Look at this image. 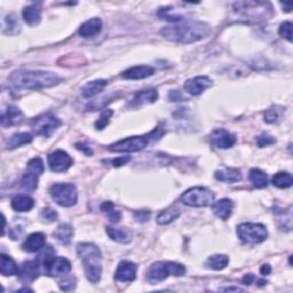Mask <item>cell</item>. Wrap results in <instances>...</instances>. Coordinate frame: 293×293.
Segmentation results:
<instances>
[{"mask_svg": "<svg viewBox=\"0 0 293 293\" xmlns=\"http://www.w3.org/2000/svg\"><path fill=\"white\" fill-rule=\"evenodd\" d=\"M63 78L59 75L46 71L18 70L8 77V83L16 91H39L56 86Z\"/></svg>", "mask_w": 293, "mask_h": 293, "instance_id": "cell-1", "label": "cell"}, {"mask_svg": "<svg viewBox=\"0 0 293 293\" xmlns=\"http://www.w3.org/2000/svg\"><path fill=\"white\" fill-rule=\"evenodd\" d=\"M159 34L165 39L179 42V44H192L209 37L211 28L204 22L189 21L181 25L164 27Z\"/></svg>", "mask_w": 293, "mask_h": 293, "instance_id": "cell-2", "label": "cell"}, {"mask_svg": "<svg viewBox=\"0 0 293 293\" xmlns=\"http://www.w3.org/2000/svg\"><path fill=\"white\" fill-rule=\"evenodd\" d=\"M233 15L238 22L262 23L272 16V5L264 2H238L233 4Z\"/></svg>", "mask_w": 293, "mask_h": 293, "instance_id": "cell-3", "label": "cell"}, {"mask_svg": "<svg viewBox=\"0 0 293 293\" xmlns=\"http://www.w3.org/2000/svg\"><path fill=\"white\" fill-rule=\"evenodd\" d=\"M77 254L82 261L87 280L96 284L102 274V253L95 244L80 243L77 245Z\"/></svg>", "mask_w": 293, "mask_h": 293, "instance_id": "cell-4", "label": "cell"}, {"mask_svg": "<svg viewBox=\"0 0 293 293\" xmlns=\"http://www.w3.org/2000/svg\"><path fill=\"white\" fill-rule=\"evenodd\" d=\"M163 134L164 131L160 127H157L146 135L131 136V138L118 141L109 146V150L112 153H135V151L144 149L153 141L159 140Z\"/></svg>", "mask_w": 293, "mask_h": 293, "instance_id": "cell-5", "label": "cell"}, {"mask_svg": "<svg viewBox=\"0 0 293 293\" xmlns=\"http://www.w3.org/2000/svg\"><path fill=\"white\" fill-rule=\"evenodd\" d=\"M186 274V267L177 262H155L146 272V281L150 284H158L166 278L172 276H183Z\"/></svg>", "mask_w": 293, "mask_h": 293, "instance_id": "cell-6", "label": "cell"}, {"mask_svg": "<svg viewBox=\"0 0 293 293\" xmlns=\"http://www.w3.org/2000/svg\"><path fill=\"white\" fill-rule=\"evenodd\" d=\"M237 235L244 243L260 244L268 237V230L262 224L244 222L237 227Z\"/></svg>", "mask_w": 293, "mask_h": 293, "instance_id": "cell-7", "label": "cell"}, {"mask_svg": "<svg viewBox=\"0 0 293 293\" xmlns=\"http://www.w3.org/2000/svg\"><path fill=\"white\" fill-rule=\"evenodd\" d=\"M50 195L60 206L71 207L77 203V189L72 183H55L50 188Z\"/></svg>", "mask_w": 293, "mask_h": 293, "instance_id": "cell-8", "label": "cell"}, {"mask_svg": "<svg viewBox=\"0 0 293 293\" xmlns=\"http://www.w3.org/2000/svg\"><path fill=\"white\" fill-rule=\"evenodd\" d=\"M181 201L183 204L191 207H206L214 203V193L203 187H195L184 192Z\"/></svg>", "mask_w": 293, "mask_h": 293, "instance_id": "cell-9", "label": "cell"}, {"mask_svg": "<svg viewBox=\"0 0 293 293\" xmlns=\"http://www.w3.org/2000/svg\"><path fill=\"white\" fill-rule=\"evenodd\" d=\"M61 124H62V121L59 118H56L52 113H45V115H41L32 120V129L37 135L50 138L56 129H59Z\"/></svg>", "mask_w": 293, "mask_h": 293, "instance_id": "cell-10", "label": "cell"}, {"mask_svg": "<svg viewBox=\"0 0 293 293\" xmlns=\"http://www.w3.org/2000/svg\"><path fill=\"white\" fill-rule=\"evenodd\" d=\"M74 160L68 153L64 150H56L48 156V165L53 172H65L72 166Z\"/></svg>", "mask_w": 293, "mask_h": 293, "instance_id": "cell-11", "label": "cell"}, {"mask_svg": "<svg viewBox=\"0 0 293 293\" xmlns=\"http://www.w3.org/2000/svg\"><path fill=\"white\" fill-rule=\"evenodd\" d=\"M213 82L212 79L207 77V76H196L191 79H188L184 83V89L192 96H198L205 91V89L210 88Z\"/></svg>", "mask_w": 293, "mask_h": 293, "instance_id": "cell-12", "label": "cell"}, {"mask_svg": "<svg viewBox=\"0 0 293 293\" xmlns=\"http://www.w3.org/2000/svg\"><path fill=\"white\" fill-rule=\"evenodd\" d=\"M210 141L216 148L228 149L236 143V136L225 129H216L211 133Z\"/></svg>", "mask_w": 293, "mask_h": 293, "instance_id": "cell-13", "label": "cell"}, {"mask_svg": "<svg viewBox=\"0 0 293 293\" xmlns=\"http://www.w3.org/2000/svg\"><path fill=\"white\" fill-rule=\"evenodd\" d=\"M136 271H138V266L135 263L125 260L118 266L115 273V280L123 283L133 282L136 277Z\"/></svg>", "mask_w": 293, "mask_h": 293, "instance_id": "cell-14", "label": "cell"}, {"mask_svg": "<svg viewBox=\"0 0 293 293\" xmlns=\"http://www.w3.org/2000/svg\"><path fill=\"white\" fill-rule=\"evenodd\" d=\"M71 262L68 259L59 257L55 258L46 269V274L52 277L67 276L71 272Z\"/></svg>", "mask_w": 293, "mask_h": 293, "instance_id": "cell-15", "label": "cell"}, {"mask_svg": "<svg viewBox=\"0 0 293 293\" xmlns=\"http://www.w3.org/2000/svg\"><path fill=\"white\" fill-rule=\"evenodd\" d=\"M23 119H25V116H23L20 108H17L16 106H8L6 109L3 110L2 125L4 127L18 125L21 124Z\"/></svg>", "mask_w": 293, "mask_h": 293, "instance_id": "cell-16", "label": "cell"}, {"mask_svg": "<svg viewBox=\"0 0 293 293\" xmlns=\"http://www.w3.org/2000/svg\"><path fill=\"white\" fill-rule=\"evenodd\" d=\"M234 210V203L229 198H222L212 204V211L221 220H228Z\"/></svg>", "mask_w": 293, "mask_h": 293, "instance_id": "cell-17", "label": "cell"}, {"mask_svg": "<svg viewBox=\"0 0 293 293\" xmlns=\"http://www.w3.org/2000/svg\"><path fill=\"white\" fill-rule=\"evenodd\" d=\"M46 236L42 233H34L28 236L26 242L23 243L22 248L26 252H37L45 247Z\"/></svg>", "mask_w": 293, "mask_h": 293, "instance_id": "cell-18", "label": "cell"}, {"mask_svg": "<svg viewBox=\"0 0 293 293\" xmlns=\"http://www.w3.org/2000/svg\"><path fill=\"white\" fill-rule=\"evenodd\" d=\"M39 267H40L39 263H38L37 261H27L23 263V266L20 269L18 275H20L21 280L23 282H26V283L34 282L40 274Z\"/></svg>", "mask_w": 293, "mask_h": 293, "instance_id": "cell-19", "label": "cell"}, {"mask_svg": "<svg viewBox=\"0 0 293 293\" xmlns=\"http://www.w3.org/2000/svg\"><path fill=\"white\" fill-rule=\"evenodd\" d=\"M101 29H102L101 18L94 17L83 23L82 27L79 28L78 34L79 36H82L84 38H91L99 35V32L101 31Z\"/></svg>", "mask_w": 293, "mask_h": 293, "instance_id": "cell-20", "label": "cell"}, {"mask_svg": "<svg viewBox=\"0 0 293 293\" xmlns=\"http://www.w3.org/2000/svg\"><path fill=\"white\" fill-rule=\"evenodd\" d=\"M214 177L216 180H219L221 182H227V183H235L242 180V172L238 168H233V167H226L216 171Z\"/></svg>", "mask_w": 293, "mask_h": 293, "instance_id": "cell-21", "label": "cell"}, {"mask_svg": "<svg viewBox=\"0 0 293 293\" xmlns=\"http://www.w3.org/2000/svg\"><path fill=\"white\" fill-rule=\"evenodd\" d=\"M154 72L155 69L149 67V65H138V67H133L123 72V77L125 79L139 80L150 77L151 75H154Z\"/></svg>", "mask_w": 293, "mask_h": 293, "instance_id": "cell-22", "label": "cell"}, {"mask_svg": "<svg viewBox=\"0 0 293 293\" xmlns=\"http://www.w3.org/2000/svg\"><path fill=\"white\" fill-rule=\"evenodd\" d=\"M23 18L27 25L37 26L41 21V8L40 4H31L30 6H27L23 11Z\"/></svg>", "mask_w": 293, "mask_h": 293, "instance_id": "cell-23", "label": "cell"}, {"mask_svg": "<svg viewBox=\"0 0 293 293\" xmlns=\"http://www.w3.org/2000/svg\"><path fill=\"white\" fill-rule=\"evenodd\" d=\"M107 85L108 83L105 79H97L94 80V82H89L82 88V95L86 99L96 96L97 94H100L106 88Z\"/></svg>", "mask_w": 293, "mask_h": 293, "instance_id": "cell-24", "label": "cell"}, {"mask_svg": "<svg viewBox=\"0 0 293 293\" xmlns=\"http://www.w3.org/2000/svg\"><path fill=\"white\" fill-rule=\"evenodd\" d=\"M107 234L109 237L117 243L127 244L131 242L132 234L126 228H116V227H107Z\"/></svg>", "mask_w": 293, "mask_h": 293, "instance_id": "cell-25", "label": "cell"}, {"mask_svg": "<svg viewBox=\"0 0 293 293\" xmlns=\"http://www.w3.org/2000/svg\"><path fill=\"white\" fill-rule=\"evenodd\" d=\"M158 99V93L156 89H149V91H141L135 94L132 100L131 105L133 107H140L146 105V103H154Z\"/></svg>", "mask_w": 293, "mask_h": 293, "instance_id": "cell-26", "label": "cell"}, {"mask_svg": "<svg viewBox=\"0 0 293 293\" xmlns=\"http://www.w3.org/2000/svg\"><path fill=\"white\" fill-rule=\"evenodd\" d=\"M12 209L16 212H28L35 205V201L28 195H16L12 200Z\"/></svg>", "mask_w": 293, "mask_h": 293, "instance_id": "cell-27", "label": "cell"}, {"mask_svg": "<svg viewBox=\"0 0 293 293\" xmlns=\"http://www.w3.org/2000/svg\"><path fill=\"white\" fill-rule=\"evenodd\" d=\"M0 272L4 276H14L20 273L16 262L14 260L6 256V254H2L0 256Z\"/></svg>", "mask_w": 293, "mask_h": 293, "instance_id": "cell-28", "label": "cell"}, {"mask_svg": "<svg viewBox=\"0 0 293 293\" xmlns=\"http://www.w3.org/2000/svg\"><path fill=\"white\" fill-rule=\"evenodd\" d=\"M32 141V135L28 132H20V133L13 134L11 138L7 140L6 142V149H16L18 146H22L25 144L30 143Z\"/></svg>", "mask_w": 293, "mask_h": 293, "instance_id": "cell-29", "label": "cell"}, {"mask_svg": "<svg viewBox=\"0 0 293 293\" xmlns=\"http://www.w3.org/2000/svg\"><path fill=\"white\" fill-rule=\"evenodd\" d=\"M72 227L68 224H61L54 231V237L63 245H69L72 238Z\"/></svg>", "mask_w": 293, "mask_h": 293, "instance_id": "cell-30", "label": "cell"}, {"mask_svg": "<svg viewBox=\"0 0 293 293\" xmlns=\"http://www.w3.org/2000/svg\"><path fill=\"white\" fill-rule=\"evenodd\" d=\"M229 263V258L226 254H214L207 258L205 266L209 269H213V271H222L225 269Z\"/></svg>", "mask_w": 293, "mask_h": 293, "instance_id": "cell-31", "label": "cell"}, {"mask_svg": "<svg viewBox=\"0 0 293 293\" xmlns=\"http://www.w3.org/2000/svg\"><path fill=\"white\" fill-rule=\"evenodd\" d=\"M21 30V25L15 14H9L4 18L3 32L5 35H15Z\"/></svg>", "mask_w": 293, "mask_h": 293, "instance_id": "cell-32", "label": "cell"}, {"mask_svg": "<svg viewBox=\"0 0 293 293\" xmlns=\"http://www.w3.org/2000/svg\"><path fill=\"white\" fill-rule=\"evenodd\" d=\"M181 214V210L177 206H171L168 209L162 211L157 216V222L159 225H168L172 221L177 220Z\"/></svg>", "mask_w": 293, "mask_h": 293, "instance_id": "cell-33", "label": "cell"}, {"mask_svg": "<svg viewBox=\"0 0 293 293\" xmlns=\"http://www.w3.org/2000/svg\"><path fill=\"white\" fill-rule=\"evenodd\" d=\"M100 210L107 216L108 220L111 222H119L121 220V212L116 209L112 202H103L100 206Z\"/></svg>", "mask_w": 293, "mask_h": 293, "instance_id": "cell-34", "label": "cell"}, {"mask_svg": "<svg viewBox=\"0 0 293 293\" xmlns=\"http://www.w3.org/2000/svg\"><path fill=\"white\" fill-rule=\"evenodd\" d=\"M249 179L253 186L259 189L267 187V184H268L267 174L259 168H252L251 171H250Z\"/></svg>", "mask_w": 293, "mask_h": 293, "instance_id": "cell-35", "label": "cell"}, {"mask_svg": "<svg viewBox=\"0 0 293 293\" xmlns=\"http://www.w3.org/2000/svg\"><path fill=\"white\" fill-rule=\"evenodd\" d=\"M272 183L274 187L280 189L290 188L293 183V178L290 173L287 172H278L272 179Z\"/></svg>", "mask_w": 293, "mask_h": 293, "instance_id": "cell-36", "label": "cell"}, {"mask_svg": "<svg viewBox=\"0 0 293 293\" xmlns=\"http://www.w3.org/2000/svg\"><path fill=\"white\" fill-rule=\"evenodd\" d=\"M38 176L27 172L21 180V187L27 191H35L38 187Z\"/></svg>", "mask_w": 293, "mask_h": 293, "instance_id": "cell-37", "label": "cell"}, {"mask_svg": "<svg viewBox=\"0 0 293 293\" xmlns=\"http://www.w3.org/2000/svg\"><path fill=\"white\" fill-rule=\"evenodd\" d=\"M44 162L39 158V157H36V158H32L29 163L27 165V172H30L32 174H36V176H41L42 173H44Z\"/></svg>", "mask_w": 293, "mask_h": 293, "instance_id": "cell-38", "label": "cell"}, {"mask_svg": "<svg viewBox=\"0 0 293 293\" xmlns=\"http://www.w3.org/2000/svg\"><path fill=\"white\" fill-rule=\"evenodd\" d=\"M282 113H283V110H282V108L281 107H272L271 109H268L266 111V113H264V121H267V123H276L278 119H281V117H282Z\"/></svg>", "mask_w": 293, "mask_h": 293, "instance_id": "cell-39", "label": "cell"}, {"mask_svg": "<svg viewBox=\"0 0 293 293\" xmlns=\"http://www.w3.org/2000/svg\"><path fill=\"white\" fill-rule=\"evenodd\" d=\"M113 115V111L111 109H105L102 110L100 117H99V120L95 123V127L97 130H103L105 127L109 124L110 118Z\"/></svg>", "mask_w": 293, "mask_h": 293, "instance_id": "cell-40", "label": "cell"}, {"mask_svg": "<svg viewBox=\"0 0 293 293\" xmlns=\"http://www.w3.org/2000/svg\"><path fill=\"white\" fill-rule=\"evenodd\" d=\"M278 34L281 37L285 38L286 40L290 42L292 41V23L291 22H284L282 23L280 29H278Z\"/></svg>", "mask_w": 293, "mask_h": 293, "instance_id": "cell-41", "label": "cell"}, {"mask_svg": "<svg viewBox=\"0 0 293 293\" xmlns=\"http://www.w3.org/2000/svg\"><path fill=\"white\" fill-rule=\"evenodd\" d=\"M275 142H276L275 139H274L273 136L268 135V134H262V135H260L257 138V144L260 146V148H263V146L274 144Z\"/></svg>", "mask_w": 293, "mask_h": 293, "instance_id": "cell-42", "label": "cell"}, {"mask_svg": "<svg viewBox=\"0 0 293 293\" xmlns=\"http://www.w3.org/2000/svg\"><path fill=\"white\" fill-rule=\"evenodd\" d=\"M41 218L48 222H53L58 219V213L53 209H51V207H46V209L41 211Z\"/></svg>", "mask_w": 293, "mask_h": 293, "instance_id": "cell-43", "label": "cell"}, {"mask_svg": "<svg viewBox=\"0 0 293 293\" xmlns=\"http://www.w3.org/2000/svg\"><path fill=\"white\" fill-rule=\"evenodd\" d=\"M60 289L62 291H71L76 287V281L75 278L69 277L67 280L60 282Z\"/></svg>", "mask_w": 293, "mask_h": 293, "instance_id": "cell-44", "label": "cell"}, {"mask_svg": "<svg viewBox=\"0 0 293 293\" xmlns=\"http://www.w3.org/2000/svg\"><path fill=\"white\" fill-rule=\"evenodd\" d=\"M22 234H23V229L21 226H14L11 229H9V236H11V238L14 240L20 239Z\"/></svg>", "mask_w": 293, "mask_h": 293, "instance_id": "cell-45", "label": "cell"}, {"mask_svg": "<svg viewBox=\"0 0 293 293\" xmlns=\"http://www.w3.org/2000/svg\"><path fill=\"white\" fill-rule=\"evenodd\" d=\"M131 160V157L130 156H123V157H119V158H115L112 160V165L115 167H120L123 166V165H125L127 164Z\"/></svg>", "mask_w": 293, "mask_h": 293, "instance_id": "cell-46", "label": "cell"}, {"mask_svg": "<svg viewBox=\"0 0 293 293\" xmlns=\"http://www.w3.org/2000/svg\"><path fill=\"white\" fill-rule=\"evenodd\" d=\"M150 216V212L149 211H138L136 213L134 214V218L136 221H140V222H144L149 219Z\"/></svg>", "mask_w": 293, "mask_h": 293, "instance_id": "cell-47", "label": "cell"}, {"mask_svg": "<svg viewBox=\"0 0 293 293\" xmlns=\"http://www.w3.org/2000/svg\"><path fill=\"white\" fill-rule=\"evenodd\" d=\"M76 148L79 149L80 151H83V153L86 156H92L93 155V150L89 148L88 145L84 144V143H77V144H76Z\"/></svg>", "mask_w": 293, "mask_h": 293, "instance_id": "cell-48", "label": "cell"}, {"mask_svg": "<svg viewBox=\"0 0 293 293\" xmlns=\"http://www.w3.org/2000/svg\"><path fill=\"white\" fill-rule=\"evenodd\" d=\"M254 280H256V277H254L253 274H247V275L243 277V283L245 285H251Z\"/></svg>", "mask_w": 293, "mask_h": 293, "instance_id": "cell-49", "label": "cell"}, {"mask_svg": "<svg viewBox=\"0 0 293 293\" xmlns=\"http://www.w3.org/2000/svg\"><path fill=\"white\" fill-rule=\"evenodd\" d=\"M182 99V95L180 94V92L178 91H174L169 93V100L171 101H180Z\"/></svg>", "mask_w": 293, "mask_h": 293, "instance_id": "cell-50", "label": "cell"}, {"mask_svg": "<svg viewBox=\"0 0 293 293\" xmlns=\"http://www.w3.org/2000/svg\"><path fill=\"white\" fill-rule=\"evenodd\" d=\"M272 272V268L269 264H262L261 268H260V273L262 274V275H269Z\"/></svg>", "mask_w": 293, "mask_h": 293, "instance_id": "cell-51", "label": "cell"}, {"mask_svg": "<svg viewBox=\"0 0 293 293\" xmlns=\"http://www.w3.org/2000/svg\"><path fill=\"white\" fill-rule=\"evenodd\" d=\"M224 291H242L239 287H228V289H224Z\"/></svg>", "mask_w": 293, "mask_h": 293, "instance_id": "cell-52", "label": "cell"}, {"mask_svg": "<svg viewBox=\"0 0 293 293\" xmlns=\"http://www.w3.org/2000/svg\"><path fill=\"white\" fill-rule=\"evenodd\" d=\"M258 284H259V286H263V285L267 284V281L266 280H259Z\"/></svg>", "mask_w": 293, "mask_h": 293, "instance_id": "cell-53", "label": "cell"}]
</instances>
